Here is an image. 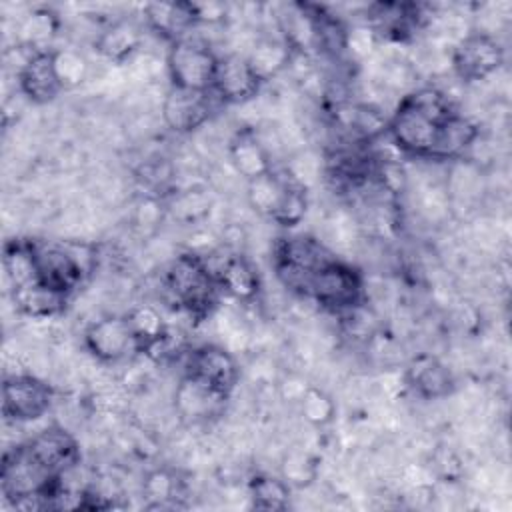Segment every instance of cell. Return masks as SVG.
Wrapping results in <instances>:
<instances>
[{
    "label": "cell",
    "mask_w": 512,
    "mask_h": 512,
    "mask_svg": "<svg viewBox=\"0 0 512 512\" xmlns=\"http://www.w3.org/2000/svg\"><path fill=\"white\" fill-rule=\"evenodd\" d=\"M186 374L198 378L222 396H230L236 388L240 368L232 352L218 344H204L190 352L186 362Z\"/></svg>",
    "instance_id": "9"
},
{
    "label": "cell",
    "mask_w": 512,
    "mask_h": 512,
    "mask_svg": "<svg viewBox=\"0 0 512 512\" xmlns=\"http://www.w3.org/2000/svg\"><path fill=\"white\" fill-rule=\"evenodd\" d=\"M306 190H304V184H300L298 180H290V186H288V192L284 196V202L280 206V210L276 212V216L272 218L274 222H278L280 226H296L300 224V220L304 218L306 214Z\"/></svg>",
    "instance_id": "31"
},
{
    "label": "cell",
    "mask_w": 512,
    "mask_h": 512,
    "mask_svg": "<svg viewBox=\"0 0 512 512\" xmlns=\"http://www.w3.org/2000/svg\"><path fill=\"white\" fill-rule=\"evenodd\" d=\"M250 500L256 510H284L290 500V484L284 478L256 474L248 484Z\"/></svg>",
    "instance_id": "26"
},
{
    "label": "cell",
    "mask_w": 512,
    "mask_h": 512,
    "mask_svg": "<svg viewBox=\"0 0 512 512\" xmlns=\"http://www.w3.org/2000/svg\"><path fill=\"white\" fill-rule=\"evenodd\" d=\"M38 282L70 296V292L88 274V262L92 258H80V246H66L46 240H30Z\"/></svg>",
    "instance_id": "5"
},
{
    "label": "cell",
    "mask_w": 512,
    "mask_h": 512,
    "mask_svg": "<svg viewBox=\"0 0 512 512\" xmlns=\"http://www.w3.org/2000/svg\"><path fill=\"white\" fill-rule=\"evenodd\" d=\"M196 24H220L226 18V6L220 2H192Z\"/></svg>",
    "instance_id": "34"
},
{
    "label": "cell",
    "mask_w": 512,
    "mask_h": 512,
    "mask_svg": "<svg viewBox=\"0 0 512 512\" xmlns=\"http://www.w3.org/2000/svg\"><path fill=\"white\" fill-rule=\"evenodd\" d=\"M180 482L168 470H154L144 480V496L150 500L148 508H176Z\"/></svg>",
    "instance_id": "28"
},
{
    "label": "cell",
    "mask_w": 512,
    "mask_h": 512,
    "mask_svg": "<svg viewBox=\"0 0 512 512\" xmlns=\"http://www.w3.org/2000/svg\"><path fill=\"white\" fill-rule=\"evenodd\" d=\"M294 50L288 46V42L282 38H262L258 40L252 50L246 54L250 66L258 74V78L264 82L272 76H276L280 70H284L292 60Z\"/></svg>",
    "instance_id": "24"
},
{
    "label": "cell",
    "mask_w": 512,
    "mask_h": 512,
    "mask_svg": "<svg viewBox=\"0 0 512 512\" xmlns=\"http://www.w3.org/2000/svg\"><path fill=\"white\" fill-rule=\"evenodd\" d=\"M282 478L296 488L308 486L316 478V460L306 452H290L282 462Z\"/></svg>",
    "instance_id": "32"
},
{
    "label": "cell",
    "mask_w": 512,
    "mask_h": 512,
    "mask_svg": "<svg viewBox=\"0 0 512 512\" xmlns=\"http://www.w3.org/2000/svg\"><path fill=\"white\" fill-rule=\"evenodd\" d=\"M290 180H292V176H280L274 170L250 180L248 190H246L250 206L258 214L274 218L284 202Z\"/></svg>",
    "instance_id": "23"
},
{
    "label": "cell",
    "mask_w": 512,
    "mask_h": 512,
    "mask_svg": "<svg viewBox=\"0 0 512 512\" xmlns=\"http://www.w3.org/2000/svg\"><path fill=\"white\" fill-rule=\"evenodd\" d=\"M164 282L174 304L196 320L210 316L218 304L220 286L216 274L198 254H180L170 264Z\"/></svg>",
    "instance_id": "2"
},
{
    "label": "cell",
    "mask_w": 512,
    "mask_h": 512,
    "mask_svg": "<svg viewBox=\"0 0 512 512\" xmlns=\"http://www.w3.org/2000/svg\"><path fill=\"white\" fill-rule=\"evenodd\" d=\"M20 92L34 104L52 102L62 88L56 66L54 50H36L18 72Z\"/></svg>",
    "instance_id": "15"
},
{
    "label": "cell",
    "mask_w": 512,
    "mask_h": 512,
    "mask_svg": "<svg viewBox=\"0 0 512 512\" xmlns=\"http://www.w3.org/2000/svg\"><path fill=\"white\" fill-rule=\"evenodd\" d=\"M298 406H300L304 420L310 422L312 426H326L332 422V418L336 414L334 400L324 390L314 388V386H308V390L300 398Z\"/></svg>",
    "instance_id": "29"
},
{
    "label": "cell",
    "mask_w": 512,
    "mask_h": 512,
    "mask_svg": "<svg viewBox=\"0 0 512 512\" xmlns=\"http://www.w3.org/2000/svg\"><path fill=\"white\" fill-rule=\"evenodd\" d=\"M332 252L316 238L310 236H294L282 238L276 244V272L278 278L290 290L304 296L306 282L314 270L330 262Z\"/></svg>",
    "instance_id": "6"
},
{
    "label": "cell",
    "mask_w": 512,
    "mask_h": 512,
    "mask_svg": "<svg viewBox=\"0 0 512 512\" xmlns=\"http://www.w3.org/2000/svg\"><path fill=\"white\" fill-rule=\"evenodd\" d=\"M458 110L438 88L424 86L402 96L398 108L386 122L392 142L410 156L432 158L436 140Z\"/></svg>",
    "instance_id": "1"
},
{
    "label": "cell",
    "mask_w": 512,
    "mask_h": 512,
    "mask_svg": "<svg viewBox=\"0 0 512 512\" xmlns=\"http://www.w3.org/2000/svg\"><path fill=\"white\" fill-rule=\"evenodd\" d=\"M24 446L30 456L52 476H64L80 460L78 442L70 432L56 424L32 436Z\"/></svg>",
    "instance_id": "10"
},
{
    "label": "cell",
    "mask_w": 512,
    "mask_h": 512,
    "mask_svg": "<svg viewBox=\"0 0 512 512\" xmlns=\"http://www.w3.org/2000/svg\"><path fill=\"white\" fill-rule=\"evenodd\" d=\"M138 46L140 30L128 20H118L110 24L96 40V50L112 62L128 60L130 56H134Z\"/></svg>",
    "instance_id": "25"
},
{
    "label": "cell",
    "mask_w": 512,
    "mask_h": 512,
    "mask_svg": "<svg viewBox=\"0 0 512 512\" xmlns=\"http://www.w3.org/2000/svg\"><path fill=\"white\" fill-rule=\"evenodd\" d=\"M52 396V388L38 376H6L2 384V414L14 422L36 420L48 412Z\"/></svg>",
    "instance_id": "7"
},
{
    "label": "cell",
    "mask_w": 512,
    "mask_h": 512,
    "mask_svg": "<svg viewBox=\"0 0 512 512\" xmlns=\"http://www.w3.org/2000/svg\"><path fill=\"white\" fill-rule=\"evenodd\" d=\"M368 26L376 36L390 40H406L422 22L420 6L406 2H378L366 10Z\"/></svg>",
    "instance_id": "16"
},
{
    "label": "cell",
    "mask_w": 512,
    "mask_h": 512,
    "mask_svg": "<svg viewBox=\"0 0 512 512\" xmlns=\"http://www.w3.org/2000/svg\"><path fill=\"white\" fill-rule=\"evenodd\" d=\"M212 200L210 196L200 188H188L174 192L168 202V212L184 224H194L202 220L210 212Z\"/></svg>",
    "instance_id": "27"
},
{
    "label": "cell",
    "mask_w": 512,
    "mask_h": 512,
    "mask_svg": "<svg viewBox=\"0 0 512 512\" xmlns=\"http://www.w3.org/2000/svg\"><path fill=\"white\" fill-rule=\"evenodd\" d=\"M144 20L170 44L186 38L188 30L196 26L192 2H150L144 6Z\"/></svg>",
    "instance_id": "17"
},
{
    "label": "cell",
    "mask_w": 512,
    "mask_h": 512,
    "mask_svg": "<svg viewBox=\"0 0 512 512\" xmlns=\"http://www.w3.org/2000/svg\"><path fill=\"white\" fill-rule=\"evenodd\" d=\"M226 396L212 390L198 378L184 374L174 392V408L184 422L200 424L220 414Z\"/></svg>",
    "instance_id": "14"
},
{
    "label": "cell",
    "mask_w": 512,
    "mask_h": 512,
    "mask_svg": "<svg viewBox=\"0 0 512 512\" xmlns=\"http://www.w3.org/2000/svg\"><path fill=\"white\" fill-rule=\"evenodd\" d=\"M214 274L220 290L236 300L250 302L256 298L260 290L258 272L244 256H238V254L228 256Z\"/></svg>",
    "instance_id": "19"
},
{
    "label": "cell",
    "mask_w": 512,
    "mask_h": 512,
    "mask_svg": "<svg viewBox=\"0 0 512 512\" xmlns=\"http://www.w3.org/2000/svg\"><path fill=\"white\" fill-rule=\"evenodd\" d=\"M504 60L502 46L486 32L464 36L452 50V70L464 82H478L494 74Z\"/></svg>",
    "instance_id": "8"
},
{
    "label": "cell",
    "mask_w": 512,
    "mask_h": 512,
    "mask_svg": "<svg viewBox=\"0 0 512 512\" xmlns=\"http://www.w3.org/2000/svg\"><path fill=\"white\" fill-rule=\"evenodd\" d=\"M218 56L206 42L182 38L170 44L166 70L174 88L208 92L214 84Z\"/></svg>",
    "instance_id": "4"
},
{
    "label": "cell",
    "mask_w": 512,
    "mask_h": 512,
    "mask_svg": "<svg viewBox=\"0 0 512 512\" xmlns=\"http://www.w3.org/2000/svg\"><path fill=\"white\" fill-rule=\"evenodd\" d=\"M68 296L56 292L40 282L12 288V302L18 312L30 318H50L64 310Z\"/></svg>",
    "instance_id": "22"
},
{
    "label": "cell",
    "mask_w": 512,
    "mask_h": 512,
    "mask_svg": "<svg viewBox=\"0 0 512 512\" xmlns=\"http://www.w3.org/2000/svg\"><path fill=\"white\" fill-rule=\"evenodd\" d=\"M306 390H308V384L304 380H300V378H288L282 384V388H280L282 398H286L290 402H300V398L304 396Z\"/></svg>",
    "instance_id": "35"
},
{
    "label": "cell",
    "mask_w": 512,
    "mask_h": 512,
    "mask_svg": "<svg viewBox=\"0 0 512 512\" xmlns=\"http://www.w3.org/2000/svg\"><path fill=\"white\" fill-rule=\"evenodd\" d=\"M262 80L250 66L246 54L230 52L218 58L212 92L220 102L240 104L254 98L260 90Z\"/></svg>",
    "instance_id": "11"
},
{
    "label": "cell",
    "mask_w": 512,
    "mask_h": 512,
    "mask_svg": "<svg viewBox=\"0 0 512 512\" xmlns=\"http://www.w3.org/2000/svg\"><path fill=\"white\" fill-rule=\"evenodd\" d=\"M212 98H216L212 90L196 92L172 86L162 102V120L170 130L188 134L210 118Z\"/></svg>",
    "instance_id": "12"
},
{
    "label": "cell",
    "mask_w": 512,
    "mask_h": 512,
    "mask_svg": "<svg viewBox=\"0 0 512 512\" xmlns=\"http://www.w3.org/2000/svg\"><path fill=\"white\" fill-rule=\"evenodd\" d=\"M230 162L234 170L244 176L248 182L270 172L272 162L264 144L256 138V134L244 130L238 132L230 142Z\"/></svg>",
    "instance_id": "21"
},
{
    "label": "cell",
    "mask_w": 512,
    "mask_h": 512,
    "mask_svg": "<svg viewBox=\"0 0 512 512\" xmlns=\"http://www.w3.org/2000/svg\"><path fill=\"white\" fill-rule=\"evenodd\" d=\"M84 344L100 362H118L136 350L126 316H104L92 322L84 332Z\"/></svg>",
    "instance_id": "13"
},
{
    "label": "cell",
    "mask_w": 512,
    "mask_h": 512,
    "mask_svg": "<svg viewBox=\"0 0 512 512\" xmlns=\"http://www.w3.org/2000/svg\"><path fill=\"white\" fill-rule=\"evenodd\" d=\"M56 26H58V24H56L54 14H50L48 10H36V12L26 20V24H24V32H28L24 44L36 48L40 42H44L46 38H50V36L54 34ZM36 50H38V48H36Z\"/></svg>",
    "instance_id": "33"
},
{
    "label": "cell",
    "mask_w": 512,
    "mask_h": 512,
    "mask_svg": "<svg viewBox=\"0 0 512 512\" xmlns=\"http://www.w3.org/2000/svg\"><path fill=\"white\" fill-rule=\"evenodd\" d=\"M136 344L138 352H154L156 348H164L168 342V326L160 312L150 304L134 306L128 314H124Z\"/></svg>",
    "instance_id": "20"
},
{
    "label": "cell",
    "mask_w": 512,
    "mask_h": 512,
    "mask_svg": "<svg viewBox=\"0 0 512 512\" xmlns=\"http://www.w3.org/2000/svg\"><path fill=\"white\" fill-rule=\"evenodd\" d=\"M304 296L312 298L322 308L340 314L364 304V280L354 266L332 258L310 274Z\"/></svg>",
    "instance_id": "3"
},
{
    "label": "cell",
    "mask_w": 512,
    "mask_h": 512,
    "mask_svg": "<svg viewBox=\"0 0 512 512\" xmlns=\"http://www.w3.org/2000/svg\"><path fill=\"white\" fill-rule=\"evenodd\" d=\"M406 380L414 392L426 400L446 398L456 388L452 372L434 356H418L410 364Z\"/></svg>",
    "instance_id": "18"
},
{
    "label": "cell",
    "mask_w": 512,
    "mask_h": 512,
    "mask_svg": "<svg viewBox=\"0 0 512 512\" xmlns=\"http://www.w3.org/2000/svg\"><path fill=\"white\" fill-rule=\"evenodd\" d=\"M54 66L62 88L80 86L88 76V62L76 50H54Z\"/></svg>",
    "instance_id": "30"
}]
</instances>
